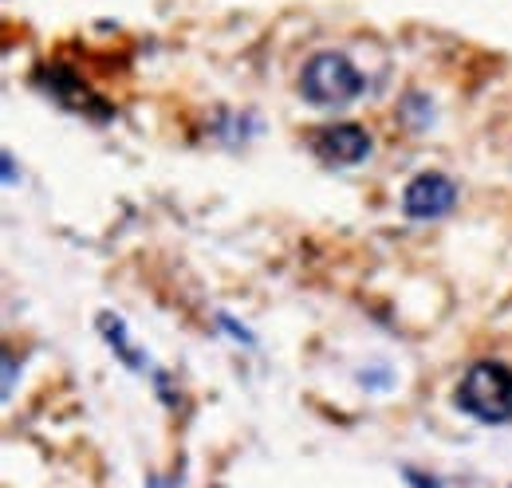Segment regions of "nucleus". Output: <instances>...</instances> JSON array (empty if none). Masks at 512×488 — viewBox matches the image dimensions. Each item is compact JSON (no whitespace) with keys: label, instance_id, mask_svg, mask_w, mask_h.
<instances>
[{"label":"nucleus","instance_id":"1","mask_svg":"<svg viewBox=\"0 0 512 488\" xmlns=\"http://www.w3.org/2000/svg\"><path fill=\"white\" fill-rule=\"evenodd\" d=\"M457 406L477 422H509L512 418V370L505 363H477L457 382Z\"/></svg>","mask_w":512,"mask_h":488},{"label":"nucleus","instance_id":"2","mask_svg":"<svg viewBox=\"0 0 512 488\" xmlns=\"http://www.w3.org/2000/svg\"><path fill=\"white\" fill-rule=\"evenodd\" d=\"M363 87L359 67L339 52H316L300 71V95L316 107H347L363 95Z\"/></svg>","mask_w":512,"mask_h":488},{"label":"nucleus","instance_id":"3","mask_svg":"<svg viewBox=\"0 0 512 488\" xmlns=\"http://www.w3.org/2000/svg\"><path fill=\"white\" fill-rule=\"evenodd\" d=\"M312 150L327 166H355L371 154V134L355 122H335V126H323L312 134Z\"/></svg>","mask_w":512,"mask_h":488},{"label":"nucleus","instance_id":"4","mask_svg":"<svg viewBox=\"0 0 512 488\" xmlns=\"http://www.w3.org/2000/svg\"><path fill=\"white\" fill-rule=\"evenodd\" d=\"M457 201V185L449 182L446 174H418L414 182L406 185L402 193V209L406 217L414 221H434V217H446Z\"/></svg>","mask_w":512,"mask_h":488},{"label":"nucleus","instance_id":"5","mask_svg":"<svg viewBox=\"0 0 512 488\" xmlns=\"http://www.w3.org/2000/svg\"><path fill=\"white\" fill-rule=\"evenodd\" d=\"M99 327H103V331H107V335H103V339H107V343H111V347H115V351H119V355H123V363H127L130 370H142V355H138V351H134V347H130V339H127V327H123V323H119V319H115V315H99Z\"/></svg>","mask_w":512,"mask_h":488},{"label":"nucleus","instance_id":"6","mask_svg":"<svg viewBox=\"0 0 512 488\" xmlns=\"http://www.w3.org/2000/svg\"><path fill=\"white\" fill-rule=\"evenodd\" d=\"M146 488H174V485H170L166 477H150V481H146Z\"/></svg>","mask_w":512,"mask_h":488}]
</instances>
